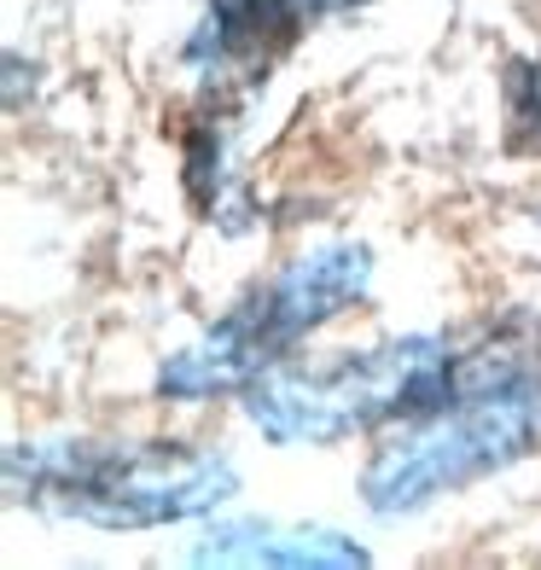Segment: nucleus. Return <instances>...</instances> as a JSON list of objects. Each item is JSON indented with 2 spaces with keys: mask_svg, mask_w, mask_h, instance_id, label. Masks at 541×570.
<instances>
[{
  "mask_svg": "<svg viewBox=\"0 0 541 570\" xmlns=\"http://www.w3.org/2000/svg\"><path fill=\"white\" fill-rule=\"evenodd\" d=\"M506 135L519 151L541 158V59H519L506 70Z\"/></svg>",
  "mask_w": 541,
  "mask_h": 570,
  "instance_id": "nucleus-7",
  "label": "nucleus"
},
{
  "mask_svg": "<svg viewBox=\"0 0 541 570\" xmlns=\"http://www.w3.org/2000/svg\"><path fill=\"white\" fill-rule=\"evenodd\" d=\"M541 449V391L524 396H495L472 402L454 413H436L431 425L402 431L396 443H384L361 478V495L378 518L420 512L436 495H454L501 465L524 460Z\"/></svg>",
  "mask_w": 541,
  "mask_h": 570,
  "instance_id": "nucleus-4",
  "label": "nucleus"
},
{
  "mask_svg": "<svg viewBox=\"0 0 541 570\" xmlns=\"http://www.w3.org/2000/svg\"><path fill=\"white\" fill-rule=\"evenodd\" d=\"M234 465L187 443H12L7 495L99 530H151L210 512L234 495Z\"/></svg>",
  "mask_w": 541,
  "mask_h": 570,
  "instance_id": "nucleus-1",
  "label": "nucleus"
},
{
  "mask_svg": "<svg viewBox=\"0 0 541 570\" xmlns=\"http://www.w3.org/2000/svg\"><path fill=\"white\" fill-rule=\"evenodd\" d=\"M472 407L460 373V332H414L338 355L308 373H268L250 384V425L268 443H344L355 431L436 420Z\"/></svg>",
  "mask_w": 541,
  "mask_h": 570,
  "instance_id": "nucleus-2",
  "label": "nucleus"
},
{
  "mask_svg": "<svg viewBox=\"0 0 541 570\" xmlns=\"http://www.w3.org/2000/svg\"><path fill=\"white\" fill-rule=\"evenodd\" d=\"M193 564H367V548L326 530H274V524H216L193 548Z\"/></svg>",
  "mask_w": 541,
  "mask_h": 570,
  "instance_id": "nucleus-6",
  "label": "nucleus"
},
{
  "mask_svg": "<svg viewBox=\"0 0 541 570\" xmlns=\"http://www.w3.org/2000/svg\"><path fill=\"white\" fill-rule=\"evenodd\" d=\"M361 0H210L198 36H193V65L222 70V76H245L256 82L279 53H292L303 41L308 23H321Z\"/></svg>",
  "mask_w": 541,
  "mask_h": 570,
  "instance_id": "nucleus-5",
  "label": "nucleus"
},
{
  "mask_svg": "<svg viewBox=\"0 0 541 570\" xmlns=\"http://www.w3.org/2000/svg\"><path fill=\"white\" fill-rule=\"evenodd\" d=\"M373 279V250L367 245H321L286 263V274H274L268 285L222 315L198 344H187L180 355L164 361L158 391L175 402H204V396H227L256 384L268 367L286 361L292 344H303L315 326H326L332 315L367 292Z\"/></svg>",
  "mask_w": 541,
  "mask_h": 570,
  "instance_id": "nucleus-3",
  "label": "nucleus"
}]
</instances>
